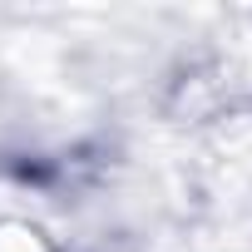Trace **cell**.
<instances>
[{"instance_id": "6da1fadb", "label": "cell", "mask_w": 252, "mask_h": 252, "mask_svg": "<svg viewBox=\"0 0 252 252\" xmlns=\"http://www.w3.org/2000/svg\"><path fill=\"white\" fill-rule=\"evenodd\" d=\"M0 252H45L25 227H0Z\"/></svg>"}]
</instances>
